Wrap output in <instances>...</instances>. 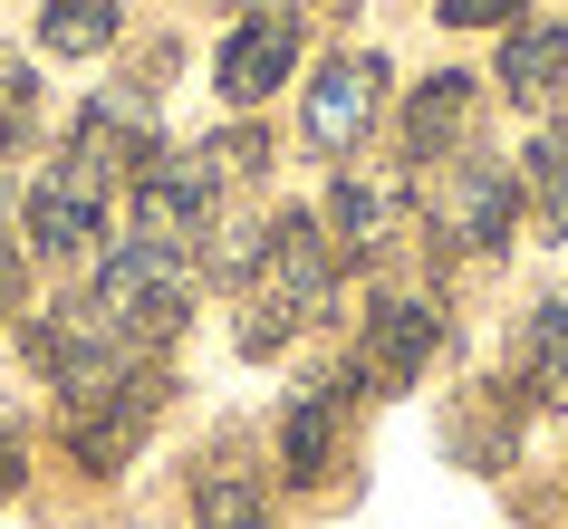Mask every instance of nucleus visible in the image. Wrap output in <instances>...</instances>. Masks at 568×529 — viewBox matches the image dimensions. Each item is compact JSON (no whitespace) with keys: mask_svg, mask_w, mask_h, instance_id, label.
<instances>
[{"mask_svg":"<svg viewBox=\"0 0 568 529\" xmlns=\"http://www.w3.org/2000/svg\"><path fill=\"white\" fill-rule=\"evenodd\" d=\"M520 193L539 203V222L568 241V125H549V135H530V154H520Z\"/></svg>","mask_w":568,"mask_h":529,"instance_id":"nucleus-19","label":"nucleus"},{"mask_svg":"<svg viewBox=\"0 0 568 529\" xmlns=\"http://www.w3.org/2000/svg\"><path fill=\"white\" fill-rule=\"evenodd\" d=\"M473 96H481V78H463V68L424 78V88L405 96V154H415V164H444V154L463 145V125H473Z\"/></svg>","mask_w":568,"mask_h":529,"instance_id":"nucleus-14","label":"nucleus"},{"mask_svg":"<svg viewBox=\"0 0 568 529\" xmlns=\"http://www.w3.org/2000/svg\"><path fill=\"white\" fill-rule=\"evenodd\" d=\"M318 222H328L337 261H376V251H386V232L405 222V183H395V174H347V183L328 193V212H318Z\"/></svg>","mask_w":568,"mask_h":529,"instance_id":"nucleus-13","label":"nucleus"},{"mask_svg":"<svg viewBox=\"0 0 568 529\" xmlns=\"http://www.w3.org/2000/svg\"><path fill=\"white\" fill-rule=\"evenodd\" d=\"M20 298H30V251L10 241V222H0V327L20 318Z\"/></svg>","mask_w":568,"mask_h":529,"instance_id":"nucleus-22","label":"nucleus"},{"mask_svg":"<svg viewBox=\"0 0 568 529\" xmlns=\"http://www.w3.org/2000/svg\"><path fill=\"white\" fill-rule=\"evenodd\" d=\"M212 269L241 289V356H280V347H290V327L328 318L337 269H347V261H337V241H328L318 212H270L261 232H241Z\"/></svg>","mask_w":568,"mask_h":529,"instance_id":"nucleus-1","label":"nucleus"},{"mask_svg":"<svg viewBox=\"0 0 568 529\" xmlns=\"http://www.w3.org/2000/svg\"><path fill=\"white\" fill-rule=\"evenodd\" d=\"M68 154H88L97 174L116 183V174H145L154 154V106H145V88H106V96H88L78 106V135H68Z\"/></svg>","mask_w":568,"mask_h":529,"instance_id":"nucleus-10","label":"nucleus"},{"mask_svg":"<svg viewBox=\"0 0 568 529\" xmlns=\"http://www.w3.org/2000/svg\"><path fill=\"white\" fill-rule=\"evenodd\" d=\"M88 308L116 327L135 356L164 347V337L193 318V251H183V241H145V232H135L125 251H106V269H97V289H88Z\"/></svg>","mask_w":568,"mask_h":529,"instance_id":"nucleus-2","label":"nucleus"},{"mask_svg":"<svg viewBox=\"0 0 568 529\" xmlns=\"http://www.w3.org/2000/svg\"><path fill=\"white\" fill-rule=\"evenodd\" d=\"M520 405H568V289H549L520 327Z\"/></svg>","mask_w":568,"mask_h":529,"instance_id":"nucleus-15","label":"nucleus"},{"mask_svg":"<svg viewBox=\"0 0 568 529\" xmlns=\"http://www.w3.org/2000/svg\"><path fill=\"white\" fill-rule=\"evenodd\" d=\"M20 471H30V442H20V434H0V500L20 491Z\"/></svg>","mask_w":568,"mask_h":529,"instance_id":"nucleus-23","label":"nucleus"},{"mask_svg":"<svg viewBox=\"0 0 568 529\" xmlns=\"http://www.w3.org/2000/svg\"><path fill=\"white\" fill-rule=\"evenodd\" d=\"M444 251H473V261H491L510 241V222H520V164H491V154H463L444 183Z\"/></svg>","mask_w":568,"mask_h":529,"instance_id":"nucleus-8","label":"nucleus"},{"mask_svg":"<svg viewBox=\"0 0 568 529\" xmlns=\"http://www.w3.org/2000/svg\"><path fill=\"white\" fill-rule=\"evenodd\" d=\"M337 452H347V385H308L300 405L280 414V462H290L300 491H318L337 471Z\"/></svg>","mask_w":568,"mask_h":529,"instance_id":"nucleus-12","label":"nucleus"},{"mask_svg":"<svg viewBox=\"0 0 568 529\" xmlns=\"http://www.w3.org/2000/svg\"><path fill=\"white\" fill-rule=\"evenodd\" d=\"M501 88L520 96V106H539V96L568 88V30L559 20H530V30L501 39Z\"/></svg>","mask_w":568,"mask_h":529,"instance_id":"nucleus-16","label":"nucleus"},{"mask_svg":"<svg viewBox=\"0 0 568 529\" xmlns=\"http://www.w3.org/2000/svg\"><path fill=\"white\" fill-rule=\"evenodd\" d=\"M193 529H270V491L241 462H203L193 471Z\"/></svg>","mask_w":568,"mask_h":529,"instance_id":"nucleus-17","label":"nucleus"},{"mask_svg":"<svg viewBox=\"0 0 568 529\" xmlns=\"http://www.w3.org/2000/svg\"><path fill=\"white\" fill-rule=\"evenodd\" d=\"M39 135V78L20 49H0V145H30Z\"/></svg>","mask_w":568,"mask_h":529,"instance_id":"nucleus-20","label":"nucleus"},{"mask_svg":"<svg viewBox=\"0 0 568 529\" xmlns=\"http://www.w3.org/2000/svg\"><path fill=\"white\" fill-rule=\"evenodd\" d=\"M20 347H30V366H39V376L59 385V405H68V395H88V385H106L116 366H135V347H125L116 327L97 318L88 298H59V308H39Z\"/></svg>","mask_w":568,"mask_h":529,"instance_id":"nucleus-5","label":"nucleus"},{"mask_svg":"<svg viewBox=\"0 0 568 529\" xmlns=\"http://www.w3.org/2000/svg\"><path fill=\"white\" fill-rule=\"evenodd\" d=\"M520 10H530V0H444L434 20H453V30H510Z\"/></svg>","mask_w":568,"mask_h":529,"instance_id":"nucleus-21","label":"nucleus"},{"mask_svg":"<svg viewBox=\"0 0 568 529\" xmlns=\"http://www.w3.org/2000/svg\"><path fill=\"white\" fill-rule=\"evenodd\" d=\"M434 347H444L434 298H376V308H366V337H357V385L366 395H405V385L434 366Z\"/></svg>","mask_w":568,"mask_h":529,"instance_id":"nucleus-9","label":"nucleus"},{"mask_svg":"<svg viewBox=\"0 0 568 529\" xmlns=\"http://www.w3.org/2000/svg\"><path fill=\"white\" fill-rule=\"evenodd\" d=\"M39 49H49V59H97V49H116V0H39Z\"/></svg>","mask_w":568,"mask_h":529,"instance_id":"nucleus-18","label":"nucleus"},{"mask_svg":"<svg viewBox=\"0 0 568 529\" xmlns=\"http://www.w3.org/2000/svg\"><path fill=\"white\" fill-rule=\"evenodd\" d=\"M290 68H300V20H290V10H251V20L222 39V68H212V78H222L232 106H261L270 88H290Z\"/></svg>","mask_w":568,"mask_h":529,"instance_id":"nucleus-11","label":"nucleus"},{"mask_svg":"<svg viewBox=\"0 0 568 529\" xmlns=\"http://www.w3.org/2000/svg\"><path fill=\"white\" fill-rule=\"evenodd\" d=\"M97 241H106V174H97L88 154H59V164L30 183V251L88 261Z\"/></svg>","mask_w":568,"mask_h":529,"instance_id":"nucleus-6","label":"nucleus"},{"mask_svg":"<svg viewBox=\"0 0 568 529\" xmlns=\"http://www.w3.org/2000/svg\"><path fill=\"white\" fill-rule=\"evenodd\" d=\"M222 222V154L193 145V154H154L145 174H135V232L145 241H212Z\"/></svg>","mask_w":568,"mask_h":529,"instance_id":"nucleus-4","label":"nucleus"},{"mask_svg":"<svg viewBox=\"0 0 568 529\" xmlns=\"http://www.w3.org/2000/svg\"><path fill=\"white\" fill-rule=\"evenodd\" d=\"M164 395H174V385H164V366H145V356H135V366H116L106 385H88V395H68V405H59L68 462L97 471V481H116V471L145 452V434L164 424Z\"/></svg>","mask_w":568,"mask_h":529,"instance_id":"nucleus-3","label":"nucleus"},{"mask_svg":"<svg viewBox=\"0 0 568 529\" xmlns=\"http://www.w3.org/2000/svg\"><path fill=\"white\" fill-rule=\"evenodd\" d=\"M376 106H386V59L376 49H347V59H328L318 78H308V96H300V135L318 154H347L376 125Z\"/></svg>","mask_w":568,"mask_h":529,"instance_id":"nucleus-7","label":"nucleus"}]
</instances>
